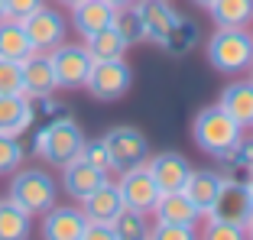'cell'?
Instances as JSON below:
<instances>
[{"instance_id":"5","label":"cell","mask_w":253,"mask_h":240,"mask_svg":"<svg viewBox=\"0 0 253 240\" xmlns=\"http://www.w3.org/2000/svg\"><path fill=\"white\" fill-rule=\"evenodd\" d=\"M192 136L208 156L221 159L224 153L244 136V127H240L221 104H211V107H205V111H198V117H195V123H192Z\"/></svg>"},{"instance_id":"27","label":"cell","mask_w":253,"mask_h":240,"mask_svg":"<svg viewBox=\"0 0 253 240\" xmlns=\"http://www.w3.org/2000/svg\"><path fill=\"white\" fill-rule=\"evenodd\" d=\"M114 30L126 39V45L149 42L146 39V26H143V20H140V13H136L133 3H130V7H120L117 13H114Z\"/></svg>"},{"instance_id":"4","label":"cell","mask_w":253,"mask_h":240,"mask_svg":"<svg viewBox=\"0 0 253 240\" xmlns=\"http://www.w3.org/2000/svg\"><path fill=\"white\" fill-rule=\"evenodd\" d=\"M205 52L214 72H224V75L247 72L253 62V33H247V26H217Z\"/></svg>"},{"instance_id":"15","label":"cell","mask_w":253,"mask_h":240,"mask_svg":"<svg viewBox=\"0 0 253 240\" xmlns=\"http://www.w3.org/2000/svg\"><path fill=\"white\" fill-rule=\"evenodd\" d=\"M104 179H107V172L94 169V165L84 162L82 156L62 165V188H65V195L72 198V201H84Z\"/></svg>"},{"instance_id":"41","label":"cell","mask_w":253,"mask_h":240,"mask_svg":"<svg viewBox=\"0 0 253 240\" xmlns=\"http://www.w3.org/2000/svg\"><path fill=\"white\" fill-rule=\"evenodd\" d=\"M3 16H7V3H3V0H0V20H3Z\"/></svg>"},{"instance_id":"6","label":"cell","mask_w":253,"mask_h":240,"mask_svg":"<svg viewBox=\"0 0 253 240\" xmlns=\"http://www.w3.org/2000/svg\"><path fill=\"white\" fill-rule=\"evenodd\" d=\"M250 214H253V198L247 192V182L221 175V188H217V195H214V204L201 214V221H227V224L247 227Z\"/></svg>"},{"instance_id":"7","label":"cell","mask_w":253,"mask_h":240,"mask_svg":"<svg viewBox=\"0 0 253 240\" xmlns=\"http://www.w3.org/2000/svg\"><path fill=\"white\" fill-rule=\"evenodd\" d=\"M45 55H49V62H52L55 84H59L62 91L84 88L88 72H91V65H94V59H91V52L84 49V42H59Z\"/></svg>"},{"instance_id":"43","label":"cell","mask_w":253,"mask_h":240,"mask_svg":"<svg viewBox=\"0 0 253 240\" xmlns=\"http://www.w3.org/2000/svg\"><path fill=\"white\" fill-rule=\"evenodd\" d=\"M250 127H253V123H250Z\"/></svg>"},{"instance_id":"37","label":"cell","mask_w":253,"mask_h":240,"mask_svg":"<svg viewBox=\"0 0 253 240\" xmlns=\"http://www.w3.org/2000/svg\"><path fill=\"white\" fill-rule=\"evenodd\" d=\"M192 3H195V7H205V10H208L211 3H214V0H192Z\"/></svg>"},{"instance_id":"22","label":"cell","mask_w":253,"mask_h":240,"mask_svg":"<svg viewBox=\"0 0 253 240\" xmlns=\"http://www.w3.org/2000/svg\"><path fill=\"white\" fill-rule=\"evenodd\" d=\"M217 188H221V172H214V169H198V172H195L192 169V175H188V182H185L182 192H185V195L195 201V208L205 214V211L214 204Z\"/></svg>"},{"instance_id":"31","label":"cell","mask_w":253,"mask_h":240,"mask_svg":"<svg viewBox=\"0 0 253 240\" xmlns=\"http://www.w3.org/2000/svg\"><path fill=\"white\" fill-rule=\"evenodd\" d=\"M0 94H23L20 62H13V59H0Z\"/></svg>"},{"instance_id":"23","label":"cell","mask_w":253,"mask_h":240,"mask_svg":"<svg viewBox=\"0 0 253 240\" xmlns=\"http://www.w3.org/2000/svg\"><path fill=\"white\" fill-rule=\"evenodd\" d=\"M30 234H33V214H26L10 198H0V240H26Z\"/></svg>"},{"instance_id":"21","label":"cell","mask_w":253,"mask_h":240,"mask_svg":"<svg viewBox=\"0 0 253 240\" xmlns=\"http://www.w3.org/2000/svg\"><path fill=\"white\" fill-rule=\"evenodd\" d=\"M30 36L23 30V23L13 20V16H3L0 20V59H13V62H23L26 55H33Z\"/></svg>"},{"instance_id":"33","label":"cell","mask_w":253,"mask_h":240,"mask_svg":"<svg viewBox=\"0 0 253 240\" xmlns=\"http://www.w3.org/2000/svg\"><path fill=\"white\" fill-rule=\"evenodd\" d=\"M149 237L153 240H192L195 237V227L188 224H153L149 227Z\"/></svg>"},{"instance_id":"19","label":"cell","mask_w":253,"mask_h":240,"mask_svg":"<svg viewBox=\"0 0 253 240\" xmlns=\"http://www.w3.org/2000/svg\"><path fill=\"white\" fill-rule=\"evenodd\" d=\"M78 204H82V211H84V218H88V221H107V224L124 211L120 192H117V185H114L111 179H104L88 198H84V201H78Z\"/></svg>"},{"instance_id":"32","label":"cell","mask_w":253,"mask_h":240,"mask_svg":"<svg viewBox=\"0 0 253 240\" xmlns=\"http://www.w3.org/2000/svg\"><path fill=\"white\" fill-rule=\"evenodd\" d=\"M205 237L208 240H244L247 227L227 224V221H205Z\"/></svg>"},{"instance_id":"9","label":"cell","mask_w":253,"mask_h":240,"mask_svg":"<svg viewBox=\"0 0 253 240\" xmlns=\"http://www.w3.org/2000/svg\"><path fill=\"white\" fill-rule=\"evenodd\" d=\"M101 140H104L117 172L133 169V165H143L149 159V140L143 136V130H136V127H111Z\"/></svg>"},{"instance_id":"29","label":"cell","mask_w":253,"mask_h":240,"mask_svg":"<svg viewBox=\"0 0 253 240\" xmlns=\"http://www.w3.org/2000/svg\"><path fill=\"white\" fill-rule=\"evenodd\" d=\"M78 156H82L84 162H91L94 169H101V172H114V162H111V153H107L104 140H84Z\"/></svg>"},{"instance_id":"24","label":"cell","mask_w":253,"mask_h":240,"mask_svg":"<svg viewBox=\"0 0 253 240\" xmlns=\"http://www.w3.org/2000/svg\"><path fill=\"white\" fill-rule=\"evenodd\" d=\"M84 49L91 52L94 62H101V59H124V52L130 45H126V39L114 30V23H111V26H104V30H97L94 36L84 39Z\"/></svg>"},{"instance_id":"2","label":"cell","mask_w":253,"mask_h":240,"mask_svg":"<svg viewBox=\"0 0 253 240\" xmlns=\"http://www.w3.org/2000/svg\"><path fill=\"white\" fill-rule=\"evenodd\" d=\"M84 140H88L84 130L78 127L72 117H55V120H49V123L36 133V140H33V153H36L45 165L62 169L65 162L78 159Z\"/></svg>"},{"instance_id":"8","label":"cell","mask_w":253,"mask_h":240,"mask_svg":"<svg viewBox=\"0 0 253 240\" xmlns=\"http://www.w3.org/2000/svg\"><path fill=\"white\" fill-rule=\"evenodd\" d=\"M133 84V72L124 59H101L91 65L88 81H84V91H88L94 101H120Z\"/></svg>"},{"instance_id":"39","label":"cell","mask_w":253,"mask_h":240,"mask_svg":"<svg viewBox=\"0 0 253 240\" xmlns=\"http://www.w3.org/2000/svg\"><path fill=\"white\" fill-rule=\"evenodd\" d=\"M247 192H250V198H253V169H250V179H247Z\"/></svg>"},{"instance_id":"13","label":"cell","mask_w":253,"mask_h":240,"mask_svg":"<svg viewBox=\"0 0 253 240\" xmlns=\"http://www.w3.org/2000/svg\"><path fill=\"white\" fill-rule=\"evenodd\" d=\"M20 75H23V94L33 101H45L52 98V91H59L55 84V72L52 62L45 52H33L20 62Z\"/></svg>"},{"instance_id":"36","label":"cell","mask_w":253,"mask_h":240,"mask_svg":"<svg viewBox=\"0 0 253 240\" xmlns=\"http://www.w3.org/2000/svg\"><path fill=\"white\" fill-rule=\"evenodd\" d=\"M114 10H120V7H130V3H136V0H107Z\"/></svg>"},{"instance_id":"11","label":"cell","mask_w":253,"mask_h":240,"mask_svg":"<svg viewBox=\"0 0 253 240\" xmlns=\"http://www.w3.org/2000/svg\"><path fill=\"white\" fill-rule=\"evenodd\" d=\"M23 30H26V36H30V42H33V49L36 52H49V49H55L59 42H65V16L59 13V10H52V7H39V10H33L30 16H23Z\"/></svg>"},{"instance_id":"40","label":"cell","mask_w":253,"mask_h":240,"mask_svg":"<svg viewBox=\"0 0 253 240\" xmlns=\"http://www.w3.org/2000/svg\"><path fill=\"white\" fill-rule=\"evenodd\" d=\"M247 237H253V214H250V221H247Z\"/></svg>"},{"instance_id":"3","label":"cell","mask_w":253,"mask_h":240,"mask_svg":"<svg viewBox=\"0 0 253 240\" xmlns=\"http://www.w3.org/2000/svg\"><path fill=\"white\" fill-rule=\"evenodd\" d=\"M7 198L13 204H20L26 214L39 218V214H45V211L59 201V182L45 172V169H23L20 165V169L10 175Z\"/></svg>"},{"instance_id":"16","label":"cell","mask_w":253,"mask_h":240,"mask_svg":"<svg viewBox=\"0 0 253 240\" xmlns=\"http://www.w3.org/2000/svg\"><path fill=\"white\" fill-rule=\"evenodd\" d=\"M149 214H153L159 224H188V227H195L201 221V211L195 208V201L182 192V188L163 192L159 201H156V208L149 211Z\"/></svg>"},{"instance_id":"14","label":"cell","mask_w":253,"mask_h":240,"mask_svg":"<svg viewBox=\"0 0 253 240\" xmlns=\"http://www.w3.org/2000/svg\"><path fill=\"white\" fill-rule=\"evenodd\" d=\"M149 169V175L156 179L159 192H175V188H185L188 175H192V162H188L182 153L175 150H166V153H156L143 162Z\"/></svg>"},{"instance_id":"38","label":"cell","mask_w":253,"mask_h":240,"mask_svg":"<svg viewBox=\"0 0 253 240\" xmlns=\"http://www.w3.org/2000/svg\"><path fill=\"white\" fill-rule=\"evenodd\" d=\"M55 3H59V7H75L78 0H55Z\"/></svg>"},{"instance_id":"25","label":"cell","mask_w":253,"mask_h":240,"mask_svg":"<svg viewBox=\"0 0 253 240\" xmlns=\"http://www.w3.org/2000/svg\"><path fill=\"white\" fill-rule=\"evenodd\" d=\"M208 13L214 26H247L253 23V0H214Z\"/></svg>"},{"instance_id":"35","label":"cell","mask_w":253,"mask_h":240,"mask_svg":"<svg viewBox=\"0 0 253 240\" xmlns=\"http://www.w3.org/2000/svg\"><path fill=\"white\" fill-rule=\"evenodd\" d=\"M7 3V16H13V20H23V16H30L33 10H39L45 3V0H3Z\"/></svg>"},{"instance_id":"18","label":"cell","mask_w":253,"mask_h":240,"mask_svg":"<svg viewBox=\"0 0 253 240\" xmlns=\"http://www.w3.org/2000/svg\"><path fill=\"white\" fill-rule=\"evenodd\" d=\"M33 117H36L33 98H26V94H0V133L23 136L33 127Z\"/></svg>"},{"instance_id":"10","label":"cell","mask_w":253,"mask_h":240,"mask_svg":"<svg viewBox=\"0 0 253 240\" xmlns=\"http://www.w3.org/2000/svg\"><path fill=\"white\" fill-rule=\"evenodd\" d=\"M117 192H120V201H124V208L130 211H140V214H149V211L156 208L159 201V185L156 179L149 175L146 165H133V169H124L117 179Z\"/></svg>"},{"instance_id":"28","label":"cell","mask_w":253,"mask_h":240,"mask_svg":"<svg viewBox=\"0 0 253 240\" xmlns=\"http://www.w3.org/2000/svg\"><path fill=\"white\" fill-rule=\"evenodd\" d=\"M23 159H26V146L20 143V136L0 133V179L13 175L23 165Z\"/></svg>"},{"instance_id":"1","label":"cell","mask_w":253,"mask_h":240,"mask_svg":"<svg viewBox=\"0 0 253 240\" xmlns=\"http://www.w3.org/2000/svg\"><path fill=\"white\" fill-rule=\"evenodd\" d=\"M140 13L143 26H146V39L163 45L172 55H185L198 39V23L185 20L175 7H169V0H136L133 3Z\"/></svg>"},{"instance_id":"42","label":"cell","mask_w":253,"mask_h":240,"mask_svg":"<svg viewBox=\"0 0 253 240\" xmlns=\"http://www.w3.org/2000/svg\"><path fill=\"white\" fill-rule=\"evenodd\" d=\"M250 81H253V62H250Z\"/></svg>"},{"instance_id":"34","label":"cell","mask_w":253,"mask_h":240,"mask_svg":"<svg viewBox=\"0 0 253 240\" xmlns=\"http://www.w3.org/2000/svg\"><path fill=\"white\" fill-rule=\"evenodd\" d=\"M82 240H117V234H114V224H107V221H88Z\"/></svg>"},{"instance_id":"30","label":"cell","mask_w":253,"mask_h":240,"mask_svg":"<svg viewBox=\"0 0 253 240\" xmlns=\"http://www.w3.org/2000/svg\"><path fill=\"white\" fill-rule=\"evenodd\" d=\"M221 162L231 165V169H253V140H244V136H240L231 150L221 156Z\"/></svg>"},{"instance_id":"20","label":"cell","mask_w":253,"mask_h":240,"mask_svg":"<svg viewBox=\"0 0 253 240\" xmlns=\"http://www.w3.org/2000/svg\"><path fill=\"white\" fill-rule=\"evenodd\" d=\"M217 104L231 114L240 127H250L253 123V81H231L221 91Z\"/></svg>"},{"instance_id":"26","label":"cell","mask_w":253,"mask_h":240,"mask_svg":"<svg viewBox=\"0 0 253 240\" xmlns=\"http://www.w3.org/2000/svg\"><path fill=\"white\" fill-rule=\"evenodd\" d=\"M111 224H114L117 240H146L149 237V221H146V214H140V211L124 208Z\"/></svg>"},{"instance_id":"12","label":"cell","mask_w":253,"mask_h":240,"mask_svg":"<svg viewBox=\"0 0 253 240\" xmlns=\"http://www.w3.org/2000/svg\"><path fill=\"white\" fill-rule=\"evenodd\" d=\"M39 221H42L39 231L45 240H82L84 224H88L82 204H59V201L45 214H39Z\"/></svg>"},{"instance_id":"17","label":"cell","mask_w":253,"mask_h":240,"mask_svg":"<svg viewBox=\"0 0 253 240\" xmlns=\"http://www.w3.org/2000/svg\"><path fill=\"white\" fill-rule=\"evenodd\" d=\"M68 10H72V26L82 39L94 36V33L104 30V26H111L114 13H117L107 0H78V3L68 7Z\"/></svg>"}]
</instances>
